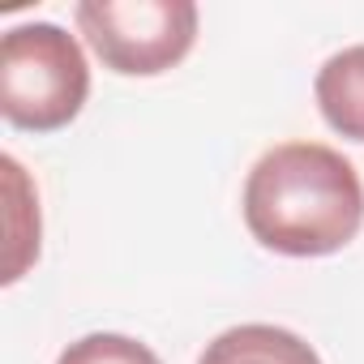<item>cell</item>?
<instances>
[{
	"mask_svg": "<svg viewBox=\"0 0 364 364\" xmlns=\"http://www.w3.org/2000/svg\"><path fill=\"white\" fill-rule=\"evenodd\" d=\"M56 364H163V360L129 334H86L69 343Z\"/></svg>",
	"mask_w": 364,
	"mask_h": 364,
	"instance_id": "6",
	"label": "cell"
},
{
	"mask_svg": "<svg viewBox=\"0 0 364 364\" xmlns=\"http://www.w3.org/2000/svg\"><path fill=\"white\" fill-rule=\"evenodd\" d=\"M326 124L351 141H364V43L334 52L313 82Z\"/></svg>",
	"mask_w": 364,
	"mask_h": 364,
	"instance_id": "5",
	"label": "cell"
},
{
	"mask_svg": "<svg viewBox=\"0 0 364 364\" xmlns=\"http://www.w3.org/2000/svg\"><path fill=\"white\" fill-rule=\"evenodd\" d=\"M90 99L82 43L56 22H26L0 39V112L14 129L56 133Z\"/></svg>",
	"mask_w": 364,
	"mask_h": 364,
	"instance_id": "2",
	"label": "cell"
},
{
	"mask_svg": "<svg viewBox=\"0 0 364 364\" xmlns=\"http://www.w3.org/2000/svg\"><path fill=\"white\" fill-rule=\"evenodd\" d=\"M73 18L95 56L124 77L167 73L198 43L193 0H82Z\"/></svg>",
	"mask_w": 364,
	"mask_h": 364,
	"instance_id": "3",
	"label": "cell"
},
{
	"mask_svg": "<svg viewBox=\"0 0 364 364\" xmlns=\"http://www.w3.org/2000/svg\"><path fill=\"white\" fill-rule=\"evenodd\" d=\"M198 364H321V355L296 330L249 321V326H232L215 343H206Z\"/></svg>",
	"mask_w": 364,
	"mask_h": 364,
	"instance_id": "4",
	"label": "cell"
},
{
	"mask_svg": "<svg viewBox=\"0 0 364 364\" xmlns=\"http://www.w3.org/2000/svg\"><path fill=\"white\" fill-rule=\"evenodd\" d=\"M245 223L283 257H330L364 228V180L334 146L283 141L245 180Z\"/></svg>",
	"mask_w": 364,
	"mask_h": 364,
	"instance_id": "1",
	"label": "cell"
}]
</instances>
